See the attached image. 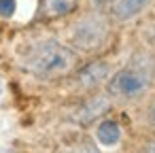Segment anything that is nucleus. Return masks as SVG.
I'll return each instance as SVG.
<instances>
[{"label": "nucleus", "mask_w": 155, "mask_h": 153, "mask_svg": "<svg viewBox=\"0 0 155 153\" xmlns=\"http://www.w3.org/2000/svg\"><path fill=\"white\" fill-rule=\"evenodd\" d=\"M106 111H108V96H106V98H102V96H91L89 100H85V102L77 108L74 121H79L81 125H87V123H91L94 119L102 117Z\"/></svg>", "instance_id": "nucleus-6"}, {"label": "nucleus", "mask_w": 155, "mask_h": 153, "mask_svg": "<svg viewBox=\"0 0 155 153\" xmlns=\"http://www.w3.org/2000/svg\"><path fill=\"white\" fill-rule=\"evenodd\" d=\"M15 9H17V2L15 0H0V17H13V13H15Z\"/></svg>", "instance_id": "nucleus-10"}, {"label": "nucleus", "mask_w": 155, "mask_h": 153, "mask_svg": "<svg viewBox=\"0 0 155 153\" xmlns=\"http://www.w3.org/2000/svg\"><path fill=\"white\" fill-rule=\"evenodd\" d=\"M21 66L28 75L43 81H51L72 75L81 66V58L79 51L72 49L70 45L49 38L32 45L21 58Z\"/></svg>", "instance_id": "nucleus-1"}, {"label": "nucleus", "mask_w": 155, "mask_h": 153, "mask_svg": "<svg viewBox=\"0 0 155 153\" xmlns=\"http://www.w3.org/2000/svg\"><path fill=\"white\" fill-rule=\"evenodd\" d=\"M119 2H121V0H94V7H96V11L110 15V13L119 7Z\"/></svg>", "instance_id": "nucleus-9"}, {"label": "nucleus", "mask_w": 155, "mask_h": 153, "mask_svg": "<svg viewBox=\"0 0 155 153\" xmlns=\"http://www.w3.org/2000/svg\"><path fill=\"white\" fill-rule=\"evenodd\" d=\"M153 81H155V68H153Z\"/></svg>", "instance_id": "nucleus-12"}, {"label": "nucleus", "mask_w": 155, "mask_h": 153, "mask_svg": "<svg viewBox=\"0 0 155 153\" xmlns=\"http://www.w3.org/2000/svg\"><path fill=\"white\" fill-rule=\"evenodd\" d=\"M153 85V72L138 64H127L106 79V96L119 102H134L149 94Z\"/></svg>", "instance_id": "nucleus-2"}, {"label": "nucleus", "mask_w": 155, "mask_h": 153, "mask_svg": "<svg viewBox=\"0 0 155 153\" xmlns=\"http://www.w3.org/2000/svg\"><path fill=\"white\" fill-rule=\"evenodd\" d=\"M147 119H149V125L155 130V102L149 106V113H147Z\"/></svg>", "instance_id": "nucleus-11"}, {"label": "nucleus", "mask_w": 155, "mask_h": 153, "mask_svg": "<svg viewBox=\"0 0 155 153\" xmlns=\"http://www.w3.org/2000/svg\"><path fill=\"white\" fill-rule=\"evenodd\" d=\"M96 138H98V142L104 145V147L117 145V142L121 140V125H119V121H115V119H110V117L102 119V121L96 125Z\"/></svg>", "instance_id": "nucleus-7"}, {"label": "nucleus", "mask_w": 155, "mask_h": 153, "mask_svg": "<svg viewBox=\"0 0 155 153\" xmlns=\"http://www.w3.org/2000/svg\"><path fill=\"white\" fill-rule=\"evenodd\" d=\"M79 7V0H41L34 22L38 24H51L58 19L68 17L70 13H74Z\"/></svg>", "instance_id": "nucleus-5"}, {"label": "nucleus", "mask_w": 155, "mask_h": 153, "mask_svg": "<svg viewBox=\"0 0 155 153\" xmlns=\"http://www.w3.org/2000/svg\"><path fill=\"white\" fill-rule=\"evenodd\" d=\"M72 75H74V81L81 89L91 91V89H98L100 85L106 83V79L110 77V66L106 62L98 60V62H89L85 66H79Z\"/></svg>", "instance_id": "nucleus-4"}, {"label": "nucleus", "mask_w": 155, "mask_h": 153, "mask_svg": "<svg viewBox=\"0 0 155 153\" xmlns=\"http://www.w3.org/2000/svg\"><path fill=\"white\" fill-rule=\"evenodd\" d=\"M151 5V0H121L119 7L110 13L117 22H130L134 17H138L142 11H147V7Z\"/></svg>", "instance_id": "nucleus-8"}, {"label": "nucleus", "mask_w": 155, "mask_h": 153, "mask_svg": "<svg viewBox=\"0 0 155 153\" xmlns=\"http://www.w3.org/2000/svg\"><path fill=\"white\" fill-rule=\"evenodd\" d=\"M110 36V24L106 19V13L94 11L83 17H79L70 28V47L83 53L100 51Z\"/></svg>", "instance_id": "nucleus-3"}]
</instances>
